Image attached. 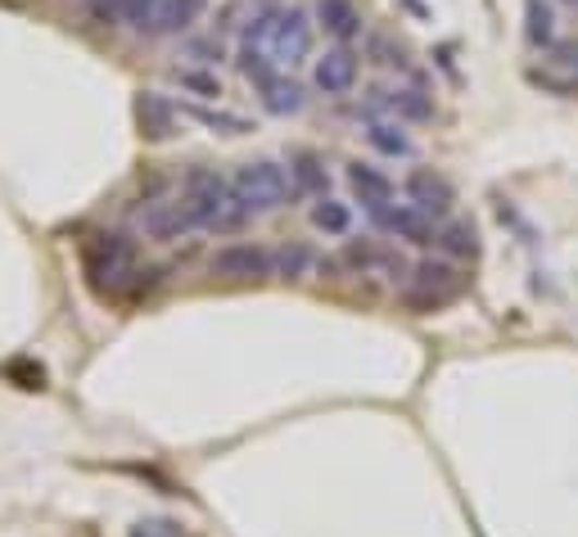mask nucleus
<instances>
[{"label": "nucleus", "mask_w": 578, "mask_h": 537, "mask_svg": "<svg viewBox=\"0 0 578 537\" xmlns=\"http://www.w3.org/2000/svg\"><path fill=\"white\" fill-rule=\"evenodd\" d=\"M276 18H281V10H276V5H262L258 14H249V18H245V27H239V41H249V46H267V41H271V27H276Z\"/></svg>", "instance_id": "obj_27"}, {"label": "nucleus", "mask_w": 578, "mask_h": 537, "mask_svg": "<svg viewBox=\"0 0 578 537\" xmlns=\"http://www.w3.org/2000/svg\"><path fill=\"white\" fill-rule=\"evenodd\" d=\"M267 50L276 54L281 68H294V64H303V59H312V50H317V18L308 10H298V5L281 10L276 27H271Z\"/></svg>", "instance_id": "obj_4"}, {"label": "nucleus", "mask_w": 578, "mask_h": 537, "mask_svg": "<svg viewBox=\"0 0 578 537\" xmlns=\"http://www.w3.org/2000/svg\"><path fill=\"white\" fill-rule=\"evenodd\" d=\"M149 272L136 262V245L123 230H100L96 240L86 245V280L100 298H127V294H145L155 280H145Z\"/></svg>", "instance_id": "obj_1"}, {"label": "nucleus", "mask_w": 578, "mask_h": 537, "mask_svg": "<svg viewBox=\"0 0 578 537\" xmlns=\"http://www.w3.org/2000/svg\"><path fill=\"white\" fill-rule=\"evenodd\" d=\"M258 96H262V109L276 113V117H294V113H303V104H308V91H303L290 73H276L267 86H258Z\"/></svg>", "instance_id": "obj_18"}, {"label": "nucleus", "mask_w": 578, "mask_h": 537, "mask_svg": "<svg viewBox=\"0 0 578 537\" xmlns=\"http://www.w3.org/2000/svg\"><path fill=\"white\" fill-rule=\"evenodd\" d=\"M186 54L199 59V64H222V59H226V46H222V37H190V41H186Z\"/></svg>", "instance_id": "obj_29"}, {"label": "nucleus", "mask_w": 578, "mask_h": 537, "mask_svg": "<svg viewBox=\"0 0 578 537\" xmlns=\"http://www.w3.org/2000/svg\"><path fill=\"white\" fill-rule=\"evenodd\" d=\"M231 199L245 208L249 217H262V213H276V208H290L298 199L294 182H290V167L276 163V159H254L245 167H235L231 176Z\"/></svg>", "instance_id": "obj_3"}, {"label": "nucleus", "mask_w": 578, "mask_h": 537, "mask_svg": "<svg viewBox=\"0 0 578 537\" xmlns=\"http://www.w3.org/2000/svg\"><path fill=\"white\" fill-rule=\"evenodd\" d=\"M348 186H353L357 203L367 208V213H380V208L393 203V182L371 163H348Z\"/></svg>", "instance_id": "obj_14"}, {"label": "nucleus", "mask_w": 578, "mask_h": 537, "mask_svg": "<svg viewBox=\"0 0 578 537\" xmlns=\"http://www.w3.org/2000/svg\"><path fill=\"white\" fill-rule=\"evenodd\" d=\"M172 77H176L181 91H190V96H199V100H218V96H222V77L208 73L204 64H199V68H172Z\"/></svg>", "instance_id": "obj_25"}, {"label": "nucleus", "mask_w": 578, "mask_h": 537, "mask_svg": "<svg viewBox=\"0 0 578 537\" xmlns=\"http://www.w3.org/2000/svg\"><path fill=\"white\" fill-rule=\"evenodd\" d=\"M155 10H159V0H113V14L123 18L132 33H149V23H155Z\"/></svg>", "instance_id": "obj_26"}, {"label": "nucleus", "mask_w": 578, "mask_h": 537, "mask_svg": "<svg viewBox=\"0 0 578 537\" xmlns=\"http://www.w3.org/2000/svg\"><path fill=\"white\" fill-rule=\"evenodd\" d=\"M525 46L529 50H552L556 46V5L552 0H525Z\"/></svg>", "instance_id": "obj_20"}, {"label": "nucleus", "mask_w": 578, "mask_h": 537, "mask_svg": "<svg viewBox=\"0 0 578 537\" xmlns=\"http://www.w3.org/2000/svg\"><path fill=\"white\" fill-rule=\"evenodd\" d=\"M285 167H290V182H294L298 199H321V195H330V172H325V163L312 154V149H294Z\"/></svg>", "instance_id": "obj_16"}, {"label": "nucleus", "mask_w": 578, "mask_h": 537, "mask_svg": "<svg viewBox=\"0 0 578 537\" xmlns=\"http://www.w3.org/2000/svg\"><path fill=\"white\" fill-rule=\"evenodd\" d=\"M348 266H357V272H389V276H403L407 262L398 249H384V245H371V240H353L348 253H344Z\"/></svg>", "instance_id": "obj_19"}, {"label": "nucleus", "mask_w": 578, "mask_h": 537, "mask_svg": "<svg viewBox=\"0 0 578 537\" xmlns=\"http://www.w3.org/2000/svg\"><path fill=\"white\" fill-rule=\"evenodd\" d=\"M403 5H407L416 18H430V5H425V0H403Z\"/></svg>", "instance_id": "obj_32"}, {"label": "nucleus", "mask_w": 578, "mask_h": 537, "mask_svg": "<svg viewBox=\"0 0 578 537\" xmlns=\"http://www.w3.org/2000/svg\"><path fill=\"white\" fill-rule=\"evenodd\" d=\"M312 18H317V27L334 46H353L361 37V27H367V18H361V10H357V0H317Z\"/></svg>", "instance_id": "obj_12"}, {"label": "nucleus", "mask_w": 578, "mask_h": 537, "mask_svg": "<svg viewBox=\"0 0 578 537\" xmlns=\"http://www.w3.org/2000/svg\"><path fill=\"white\" fill-rule=\"evenodd\" d=\"M312 226L325 230V235H348L353 230V208L344 199H334V195H321L312 203Z\"/></svg>", "instance_id": "obj_23"}, {"label": "nucleus", "mask_w": 578, "mask_h": 537, "mask_svg": "<svg viewBox=\"0 0 578 537\" xmlns=\"http://www.w3.org/2000/svg\"><path fill=\"white\" fill-rule=\"evenodd\" d=\"M357 77H361V54L353 46H330L321 59H312V86L330 100L353 96Z\"/></svg>", "instance_id": "obj_5"}, {"label": "nucleus", "mask_w": 578, "mask_h": 537, "mask_svg": "<svg viewBox=\"0 0 578 537\" xmlns=\"http://www.w3.org/2000/svg\"><path fill=\"white\" fill-rule=\"evenodd\" d=\"M132 537H181V528L176 524H140Z\"/></svg>", "instance_id": "obj_31"}, {"label": "nucleus", "mask_w": 578, "mask_h": 537, "mask_svg": "<svg viewBox=\"0 0 578 537\" xmlns=\"http://www.w3.org/2000/svg\"><path fill=\"white\" fill-rule=\"evenodd\" d=\"M403 190H407V203L420 208V213L430 217V222H443V217L452 213V203H456L452 182H447V176H439L434 167H416V172H407Z\"/></svg>", "instance_id": "obj_7"}, {"label": "nucleus", "mask_w": 578, "mask_h": 537, "mask_svg": "<svg viewBox=\"0 0 578 537\" xmlns=\"http://www.w3.org/2000/svg\"><path fill=\"white\" fill-rule=\"evenodd\" d=\"M367 113H389V117H398V123H430L434 104H430L425 91H416V86H393V91L376 86Z\"/></svg>", "instance_id": "obj_11"}, {"label": "nucleus", "mask_w": 578, "mask_h": 537, "mask_svg": "<svg viewBox=\"0 0 578 537\" xmlns=\"http://www.w3.org/2000/svg\"><path fill=\"white\" fill-rule=\"evenodd\" d=\"M181 117H195V123L222 132V136H245V132H254L249 117H239V113H212V109H199V104H181Z\"/></svg>", "instance_id": "obj_24"}, {"label": "nucleus", "mask_w": 578, "mask_h": 537, "mask_svg": "<svg viewBox=\"0 0 578 537\" xmlns=\"http://www.w3.org/2000/svg\"><path fill=\"white\" fill-rule=\"evenodd\" d=\"M434 249H443L447 258H479V230L470 222H447L443 230H434Z\"/></svg>", "instance_id": "obj_21"}, {"label": "nucleus", "mask_w": 578, "mask_h": 537, "mask_svg": "<svg viewBox=\"0 0 578 537\" xmlns=\"http://www.w3.org/2000/svg\"><path fill=\"white\" fill-rule=\"evenodd\" d=\"M565 5H578V0H565Z\"/></svg>", "instance_id": "obj_35"}, {"label": "nucleus", "mask_w": 578, "mask_h": 537, "mask_svg": "<svg viewBox=\"0 0 578 537\" xmlns=\"http://www.w3.org/2000/svg\"><path fill=\"white\" fill-rule=\"evenodd\" d=\"M208 266L222 280H267V276H276V253L262 245H226L212 253Z\"/></svg>", "instance_id": "obj_6"}, {"label": "nucleus", "mask_w": 578, "mask_h": 537, "mask_svg": "<svg viewBox=\"0 0 578 537\" xmlns=\"http://www.w3.org/2000/svg\"><path fill=\"white\" fill-rule=\"evenodd\" d=\"M371 59L376 64H389V68H407V50L393 46L389 37H371Z\"/></svg>", "instance_id": "obj_30"}, {"label": "nucleus", "mask_w": 578, "mask_h": 537, "mask_svg": "<svg viewBox=\"0 0 578 537\" xmlns=\"http://www.w3.org/2000/svg\"><path fill=\"white\" fill-rule=\"evenodd\" d=\"M312 266V249L308 245H285L281 253H276V276H303Z\"/></svg>", "instance_id": "obj_28"}, {"label": "nucleus", "mask_w": 578, "mask_h": 537, "mask_svg": "<svg viewBox=\"0 0 578 537\" xmlns=\"http://www.w3.org/2000/svg\"><path fill=\"white\" fill-rule=\"evenodd\" d=\"M136 117H140V132H145L149 140H168V136L176 132L181 109H176L168 96H159V91H140V100H136Z\"/></svg>", "instance_id": "obj_17"}, {"label": "nucleus", "mask_w": 578, "mask_h": 537, "mask_svg": "<svg viewBox=\"0 0 578 537\" xmlns=\"http://www.w3.org/2000/svg\"><path fill=\"white\" fill-rule=\"evenodd\" d=\"M462 289V276H456L452 262H434L425 258L411 266V303H425V308H439L447 298Z\"/></svg>", "instance_id": "obj_9"}, {"label": "nucleus", "mask_w": 578, "mask_h": 537, "mask_svg": "<svg viewBox=\"0 0 578 537\" xmlns=\"http://www.w3.org/2000/svg\"><path fill=\"white\" fill-rule=\"evenodd\" d=\"M208 0H159L155 23H149V37H186L190 27L204 18Z\"/></svg>", "instance_id": "obj_13"}, {"label": "nucleus", "mask_w": 578, "mask_h": 537, "mask_svg": "<svg viewBox=\"0 0 578 537\" xmlns=\"http://www.w3.org/2000/svg\"><path fill=\"white\" fill-rule=\"evenodd\" d=\"M367 145L376 149V154H384V159H411V136H407V127L398 123V117H380V113H367Z\"/></svg>", "instance_id": "obj_15"}, {"label": "nucleus", "mask_w": 578, "mask_h": 537, "mask_svg": "<svg viewBox=\"0 0 578 537\" xmlns=\"http://www.w3.org/2000/svg\"><path fill=\"white\" fill-rule=\"evenodd\" d=\"M235 64H239V73H245L254 86H267L271 77L281 73L276 54H271L267 46H249V41H239V59H235Z\"/></svg>", "instance_id": "obj_22"}, {"label": "nucleus", "mask_w": 578, "mask_h": 537, "mask_svg": "<svg viewBox=\"0 0 578 537\" xmlns=\"http://www.w3.org/2000/svg\"><path fill=\"white\" fill-rule=\"evenodd\" d=\"M371 222L380 230H389V235H398L403 245H416V249L434 245V222L411 203H389V208H380V213H371Z\"/></svg>", "instance_id": "obj_10"}, {"label": "nucleus", "mask_w": 578, "mask_h": 537, "mask_svg": "<svg viewBox=\"0 0 578 537\" xmlns=\"http://www.w3.org/2000/svg\"><path fill=\"white\" fill-rule=\"evenodd\" d=\"M181 203L195 222V230H212V235H231L249 222V213L231 199V182L218 167H190L186 182H181Z\"/></svg>", "instance_id": "obj_2"}, {"label": "nucleus", "mask_w": 578, "mask_h": 537, "mask_svg": "<svg viewBox=\"0 0 578 537\" xmlns=\"http://www.w3.org/2000/svg\"><path fill=\"white\" fill-rule=\"evenodd\" d=\"M258 5H271V0H258Z\"/></svg>", "instance_id": "obj_34"}, {"label": "nucleus", "mask_w": 578, "mask_h": 537, "mask_svg": "<svg viewBox=\"0 0 578 537\" xmlns=\"http://www.w3.org/2000/svg\"><path fill=\"white\" fill-rule=\"evenodd\" d=\"M190 230H195V222L186 213V203H181V195L140 208V235H145V240L172 245V240H181V235H190Z\"/></svg>", "instance_id": "obj_8"}, {"label": "nucleus", "mask_w": 578, "mask_h": 537, "mask_svg": "<svg viewBox=\"0 0 578 537\" xmlns=\"http://www.w3.org/2000/svg\"><path fill=\"white\" fill-rule=\"evenodd\" d=\"M574 91H578V59H574Z\"/></svg>", "instance_id": "obj_33"}]
</instances>
